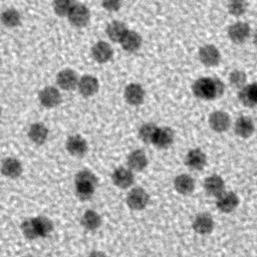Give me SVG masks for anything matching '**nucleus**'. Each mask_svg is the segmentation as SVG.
Returning <instances> with one entry per match:
<instances>
[{
    "label": "nucleus",
    "instance_id": "nucleus-1",
    "mask_svg": "<svg viewBox=\"0 0 257 257\" xmlns=\"http://www.w3.org/2000/svg\"><path fill=\"white\" fill-rule=\"evenodd\" d=\"M193 93L202 99H215L220 97L225 90V84L218 77H200L192 85Z\"/></svg>",
    "mask_w": 257,
    "mask_h": 257
},
{
    "label": "nucleus",
    "instance_id": "nucleus-2",
    "mask_svg": "<svg viewBox=\"0 0 257 257\" xmlns=\"http://www.w3.org/2000/svg\"><path fill=\"white\" fill-rule=\"evenodd\" d=\"M74 183L77 198L81 201H86L94 194V190L97 185V178L92 172L88 170H81L75 175Z\"/></svg>",
    "mask_w": 257,
    "mask_h": 257
},
{
    "label": "nucleus",
    "instance_id": "nucleus-3",
    "mask_svg": "<svg viewBox=\"0 0 257 257\" xmlns=\"http://www.w3.org/2000/svg\"><path fill=\"white\" fill-rule=\"evenodd\" d=\"M150 197L148 192L142 187L132 189L126 195V204L133 210H143L149 204Z\"/></svg>",
    "mask_w": 257,
    "mask_h": 257
},
{
    "label": "nucleus",
    "instance_id": "nucleus-4",
    "mask_svg": "<svg viewBox=\"0 0 257 257\" xmlns=\"http://www.w3.org/2000/svg\"><path fill=\"white\" fill-rule=\"evenodd\" d=\"M69 22L77 27L86 25L90 19L89 9L82 3L74 2L70 11L67 14Z\"/></svg>",
    "mask_w": 257,
    "mask_h": 257
},
{
    "label": "nucleus",
    "instance_id": "nucleus-5",
    "mask_svg": "<svg viewBox=\"0 0 257 257\" xmlns=\"http://www.w3.org/2000/svg\"><path fill=\"white\" fill-rule=\"evenodd\" d=\"M39 102L47 108L55 107L61 102V94L58 88L52 85L43 87L38 93Z\"/></svg>",
    "mask_w": 257,
    "mask_h": 257
},
{
    "label": "nucleus",
    "instance_id": "nucleus-6",
    "mask_svg": "<svg viewBox=\"0 0 257 257\" xmlns=\"http://www.w3.org/2000/svg\"><path fill=\"white\" fill-rule=\"evenodd\" d=\"M251 33V28L248 23L243 21H238L231 24L228 28V36L235 43H243L249 37Z\"/></svg>",
    "mask_w": 257,
    "mask_h": 257
},
{
    "label": "nucleus",
    "instance_id": "nucleus-7",
    "mask_svg": "<svg viewBox=\"0 0 257 257\" xmlns=\"http://www.w3.org/2000/svg\"><path fill=\"white\" fill-rule=\"evenodd\" d=\"M199 58L206 66H215L221 60L219 49L213 44H205L199 49Z\"/></svg>",
    "mask_w": 257,
    "mask_h": 257
},
{
    "label": "nucleus",
    "instance_id": "nucleus-8",
    "mask_svg": "<svg viewBox=\"0 0 257 257\" xmlns=\"http://www.w3.org/2000/svg\"><path fill=\"white\" fill-rule=\"evenodd\" d=\"M239 205L238 196L231 191H224L217 197L216 206L223 213H230L234 211Z\"/></svg>",
    "mask_w": 257,
    "mask_h": 257
},
{
    "label": "nucleus",
    "instance_id": "nucleus-9",
    "mask_svg": "<svg viewBox=\"0 0 257 257\" xmlns=\"http://www.w3.org/2000/svg\"><path fill=\"white\" fill-rule=\"evenodd\" d=\"M209 124L211 128L217 133L228 131L231 125V118L226 111L215 110L209 116Z\"/></svg>",
    "mask_w": 257,
    "mask_h": 257
},
{
    "label": "nucleus",
    "instance_id": "nucleus-10",
    "mask_svg": "<svg viewBox=\"0 0 257 257\" xmlns=\"http://www.w3.org/2000/svg\"><path fill=\"white\" fill-rule=\"evenodd\" d=\"M192 226L196 233L201 235H206L213 231L214 220L209 213H206V212L199 213L194 218Z\"/></svg>",
    "mask_w": 257,
    "mask_h": 257
},
{
    "label": "nucleus",
    "instance_id": "nucleus-11",
    "mask_svg": "<svg viewBox=\"0 0 257 257\" xmlns=\"http://www.w3.org/2000/svg\"><path fill=\"white\" fill-rule=\"evenodd\" d=\"M0 170L2 175L5 176L6 178L16 179L22 174L23 167L21 162L18 159L13 157H8L2 161Z\"/></svg>",
    "mask_w": 257,
    "mask_h": 257
},
{
    "label": "nucleus",
    "instance_id": "nucleus-12",
    "mask_svg": "<svg viewBox=\"0 0 257 257\" xmlns=\"http://www.w3.org/2000/svg\"><path fill=\"white\" fill-rule=\"evenodd\" d=\"M79 93L83 96H91L98 90L99 83L96 77L90 74H84L78 78L76 85Z\"/></svg>",
    "mask_w": 257,
    "mask_h": 257
},
{
    "label": "nucleus",
    "instance_id": "nucleus-13",
    "mask_svg": "<svg viewBox=\"0 0 257 257\" xmlns=\"http://www.w3.org/2000/svg\"><path fill=\"white\" fill-rule=\"evenodd\" d=\"M185 163L189 169L194 171H200L203 170L206 166L207 157L201 149H192L187 153Z\"/></svg>",
    "mask_w": 257,
    "mask_h": 257
},
{
    "label": "nucleus",
    "instance_id": "nucleus-14",
    "mask_svg": "<svg viewBox=\"0 0 257 257\" xmlns=\"http://www.w3.org/2000/svg\"><path fill=\"white\" fill-rule=\"evenodd\" d=\"M77 73L71 68H64L57 73L56 82L58 86L64 90L74 89L77 85Z\"/></svg>",
    "mask_w": 257,
    "mask_h": 257
},
{
    "label": "nucleus",
    "instance_id": "nucleus-15",
    "mask_svg": "<svg viewBox=\"0 0 257 257\" xmlns=\"http://www.w3.org/2000/svg\"><path fill=\"white\" fill-rule=\"evenodd\" d=\"M65 147L67 152L74 157H82L87 152V143L79 135L69 136L66 140Z\"/></svg>",
    "mask_w": 257,
    "mask_h": 257
},
{
    "label": "nucleus",
    "instance_id": "nucleus-16",
    "mask_svg": "<svg viewBox=\"0 0 257 257\" xmlns=\"http://www.w3.org/2000/svg\"><path fill=\"white\" fill-rule=\"evenodd\" d=\"M111 180L116 187L126 189L134 184L135 176L130 169L119 167L113 171L111 175Z\"/></svg>",
    "mask_w": 257,
    "mask_h": 257
},
{
    "label": "nucleus",
    "instance_id": "nucleus-17",
    "mask_svg": "<svg viewBox=\"0 0 257 257\" xmlns=\"http://www.w3.org/2000/svg\"><path fill=\"white\" fill-rule=\"evenodd\" d=\"M123 96L127 103L132 105H139L144 101L145 89L140 83L132 82L125 86Z\"/></svg>",
    "mask_w": 257,
    "mask_h": 257
},
{
    "label": "nucleus",
    "instance_id": "nucleus-18",
    "mask_svg": "<svg viewBox=\"0 0 257 257\" xmlns=\"http://www.w3.org/2000/svg\"><path fill=\"white\" fill-rule=\"evenodd\" d=\"M204 189L209 196L218 197L225 191V182L221 176L214 174L205 179Z\"/></svg>",
    "mask_w": 257,
    "mask_h": 257
},
{
    "label": "nucleus",
    "instance_id": "nucleus-19",
    "mask_svg": "<svg viewBox=\"0 0 257 257\" xmlns=\"http://www.w3.org/2000/svg\"><path fill=\"white\" fill-rule=\"evenodd\" d=\"M113 54V50L110 44L106 41H97L91 47V55L97 62L103 63L108 61Z\"/></svg>",
    "mask_w": 257,
    "mask_h": 257
},
{
    "label": "nucleus",
    "instance_id": "nucleus-20",
    "mask_svg": "<svg viewBox=\"0 0 257 257\" xmlns=\"http://www.w3.org/2000/svg\"><path fill=\"white\" fill-rule=\"evenodd\" d=\"M126 164L130 170H134L137 172L143 171L148 165L147 155L143 150L137 149L132 151L126 157Z\"/></svg>",
    "mask_w": 257,
    "mask_h": 257
},
{
    "label": "nucleus",
    "instance_id": "nucleus-21",
    "mask_svg": "<svg viewBox=\"0 0 257 257\" xmlns=\"http://www.w3.org/2000/svg\"><path fill=\"white\" fill-rule=\"evenodd\" d=\"M174 139H175V134L170 126H161V127H158L153 144L160 149H166L173 144Z\"/></svg>",
    "mask_w": 257,
    "mask_h": 257
},
{
    "label": "nucleus",
    "instance_id": "nucleus-22",
    "mask_svg": "<svg viewBox=\"0 0 257 257\" xmlns=\"http://www.w3.org/2000/svg\"><path fill=\"white\" fill-rule=\"evenodd\" d=\"M28 138L36 145H42L48 138V128L42 122H33L28 128Z\"/></svg>",
    "mask_w": 257,
    "mask_h": 257
},
{
    "label": "nucleus",
    "instance_id": "nucleus-23",
    "mask_svg": "<svg viewBox=\"0 0 257 257\" xmlns=\"http://www.w3.org/2000/svg\"><path fill=\"white\" fill-rule=\"evenodd\" d=\"M119 42L125 51L135 52L140 49L143 39L142 36L137 31L127 29V31L124 33Z\"/></svg>",
    "mask_w": 257,
    "mask_h": 257
},
{
    "label": "nucleus",
    "instance_id": "nucleus-24",
    "mask_svg": "<svg viewBox=\"0 0 257 257\" xmlns=\"http://www.w3.org/2000/svg\"><path fill=\"white\" fill-rule=\"evenodd\" d=\"M235 133L241 138H249L254 132V122L250 116H239L234 124Z\"/></svg>",
    "mask_w": 257,
    "mask_h": 257
},
{
    "label": "nucleus",
    "instance_id": "nucleus-25",
    "mask_svg": "<svg viewBox=\"0 0 257 257\" xmlns=\"http://www.w3.org/2000/svg\"><path fill=\"white\" fill-rule=\"evenodd\" d=\"M174 187L182 195H188L195 189V181L188 174H180L174 180Z\"/></svg>",
    "mask_w": 257,
    "mask_h": 257
},
{
    "label": "nucleus",
    "instance_id": "nucleus-26",
    "mask_svg": "<svg viewBox=\"0 0 257 257\" xmlns=\"http://www.w3.org/2000/svg\"><path fill=\"white\" fill-rule=\"evenodd\" d=\"M238 98L245 106H254L257 101L256 83L253 82L240 88L238 92Z\"/></svg>",
    "mask_w": 257,
    "mask_h": 257
},
{
    "label": "nucleus",
    "instance_id": "nucleus-27",
    "mask_svg": "<svg viewBox=\"0 0 257 257\" xmlns=\"http://www.w3.org/2000/svg\"><path fill=\"white\" fill-rule=\"evenodd\" d=\"M81 225L88 231H93L99 228L101 225V217L94 210H86L81 217Z\"/></svg>",
    "mask_w": 257,
    "mask_h": 257
},
{
    "label": "nucleus",
    "instance_id": "nucleus-28",
    "mask_svg": "<svg viewBox=\"0 0 257 257\" xmlns=\"http://www.w3.org/2000/svg\"><path fill=\"white\" fill-rule=\"evenodd\" d=\"M126 31L127 28L125 24L119 20H113L106 26V34L108 38L114 42H119Z\"/></svg>",
    "mask_w": 257,
    "mask_h": 257
},
{
    "label": "nucleus",
    "instance_id": "nucleus-29",
    "mask_svg": "<svg viewBox=\"0 0 257 257\" xmlns=\"http://www.w3.org/2000/svg\"><path fill=\"white\" fill-rule=\"evenodd\" d=\"M0 20L6 27H16L21 24V14L15 8H7L0 14Z\"/></svg>",
    "mask_w": 257,
    "mask_h": 257
},
{
    "label": "nucleus",
    "instance_id": "nucleus-30",
    "mask_svg": "<svg viewBox=\"0 0 257 257\" xmlns=\"http://www.w3.org/2000/svg\"><path fill=\"white\" fill-rule=\"evenodd\" d=\"M33 222H34V226L39 237H47L48 235H50V233L53 230V223L52 221L45 217V216H37L33 218Z\"/></svg>",
    "mask_w": 257,
    "mask_h": 257
},
{
    "label": "nucleus",
    "instance_id": "nucleus-31",
    "mask_svg": "<svg viewBox=\"0 0 257 257\" xmlns=\"http://www.w3.org/2000/svg\"><path fill=\"white\" fill-rule=\"evenodd\" d=\"M158 127L153 122H146L142 124L139 128V137L140 139L148 144H153L154 138L156 136V133L158 131Z\"/></svg>",
    "mask_w": 257,
    "mask_h": 257
},
{
    "label": "nucleus",
    "instance_id": "nucleus-32",
    "mask_svg": "<svg viewBox=\"0 0 257 257\" xmlns=\"http://www.w3.org/2000/svg\"><path fill=\"white\" fill-rule=\"evenodd\" d=\"M246 80H247V75L245 71L241 69H234L233 71H231L229 75L230 84L239 89L246 85Z\"/></svg>",
    "mask_w": 257,
    "mask_h": 257
},
{
    "label": "nucleus",
    "instance_id": "nucleus-33",
    "mask_svg": "<svg viewBox=\"0 0 257 257\" xmlns=\"http://www.w3.org/2000/svg\"><path fill=\"white\" fill-rule=\"evenodd\" d=\"M21 232L22 234L25 236V238L29 239V240H33L38 238L35 226H34V222H33V218H29V219H25L22 223H21Z\"/></svg>",
    "mask_w": 257,
    "mask_h": 257
},
{
    "label": "nucleus",
    "instance_id": "nucleus-34",
    "mask_svg": "<svg viewBox=\"0 0 257 257\" xmlns=\"http://www.w3.org/2000/svg\"><path fill=\"white\" fill-rule=\"evenodd\" d=\"M74 2L70 0H57L52 3V7L54 12L59 16L67 15L70 11L71 7L73 6Z\"/></svg>",
    "mask_w": 257,
    "mask_h": 257
},
{
    "label": "nucleus",
    "instance_id": "nucleus-35",
    "mask_svg": "<svg viewBox=\"0 0 257 257\" xmlns=\"http://www.w3.org/2000/svg\"><path fill=\"white\" fill-rule=\"evenodd\" d=\"M247 8V3L245 1L241 0H235V1H230L228 3V11L234 15V16H240L245 13Z\"/></svg>",
    "mask_w": 257,
    "mask_h": 257
},
{
    "label": "nucleus",
    "instance_id": "nucleus-36",
    "mask_svg": "<svg viewBox=\"0 0 257 257\" xmlns=\"http://www.w3.org/2000/svg\"><path fill=\"white\" fill-rule=\"evenodd\" d=\"M101 5L104 9H106L108 11H116L120 8L121 3L119 1L113 0V1H103V2H101Z\"/></svg>",
    "mask_w": 257,
    "mask_h": 257
},
{
    "label": "nucleus",
    "instance_id": "nucleus-37",
    "mask_svg": "<svg viewBox=\"0 0 257 257\" xmlns=\"http://www.w3.org/2000/svg\"><path fill=\"white\" fill-rule=\"evenodd\" d=\"M87 257H105V255L100 251H92L87 255Z\"/></svg>",
    "mask_w": 257,
    "mask_h": 257
},
{
    "label": "nucleus",
    "instance_id": "nucleus-38",
    "mask_svg": "<svg viewBox=\"0 0 257 257\" xmlns=\"http://www.w3.org/2000/svg\"><path fill=\"white\" fill-rule=\"evenodd\" d=\"M1 113H2V107H1V105H0V115H1Z\"/></svg>",
    "mask_w": 257,
    "mask_h": 257
},
{
    "label": "nucleus",
    "instance_id": "nucleus-39",
    "mask_svg": "<svg viewBox=\"0 0 257 257\" xmlns=\"http://www.w3.org/2000/svg\"><path fill=\"white\" fill-rule=\"evenodd\" d=\"M22 257H32V256H30V255H25V256H22Z\"/></svg>",
    "mask_w": 257,
    "mask_h": 257
}]
</instances>
